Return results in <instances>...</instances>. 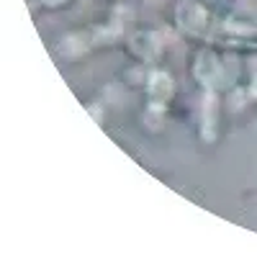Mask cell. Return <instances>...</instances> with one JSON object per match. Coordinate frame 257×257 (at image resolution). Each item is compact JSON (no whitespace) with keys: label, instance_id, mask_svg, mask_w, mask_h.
Returning <instances> with one entry per match:
<instances>
[{"label":"cell","instance_id":"cell-3","mask_svg":"<svg viewBox=\"0 0 257 257\" xmlns=\"http://www.w3.org/2000/svg\"><path fill=\"white\" fill-rule=\"evenodd\" d=\"M226 29L234 34H254L257 31V6H239L226 18Z\"/></svg>","mask_w":257,"mask_h":257},{"label":"cell","instance_id":"cell-2","mask_svg":"<svg viewBox=\"0 0 257 257\" xmlns=\"http://www.w3.org/2000/svg\"><path fill=\"white\" fill-rule=\"evenodd\" d=\"M178 26L188 36H201L208 26V13L203 6L193 3V0H183L178 6Z\"/></svg>","mask_w":257,"mask_h":257},{"label":"cell","instance_id":"cell-7","mask_svg":"<svg viewBox=\"0 0 257 257\" xmlns=\"http://www.w3.org/2000/svg\"><path fill=\"white\" fill-rule=\"evenodd\" d=\"M41 3H44L47 8H59V6H67L70 0H41Z\"/></svg>","mask_w":257,"mask_h":257},{"label":"cell","instance_id":"cell-8","mask_svg":"<svg viewBox=\"0 0 257 257\" xmlns=\"http://www.w3.org/2000/svg\"><path fill=\"white\" fill-rule=\"evenodd\" d=\"M252 90H254V95H257V82H254V85H252Z\"/></svg>","mask_w":257,"mask_h":257},{"label":"cell","instance_id":"cell-4","mask_svg":"<svg viewBox=\"0 0 257 257\" xmlns=\"http://www.w3.org/2000/svg\"><path fill=\"white\" fill-rule=\"evenodd\" d=\"M173 90H175V82L167 72H152L149 75L147 93H149V98H152L155 105H165L170 98H173Z\"/></svg>","mask_w":257,"mask_h":257},{"label":"cell","instance_id":"cell-5","mask_svg":"<svg viewBox=\"0 0 257 257\" xmlns=\"http://www.w3.org/2000/svg\"><path fill=\"white\" fill-rule=\"evenodd\" d=\"M203 121H201V134H203V139L206 142H213L216 139V126H219V121H216V98H213V93L208 90V95H206V103H203Z\"/></svg>","mask_w":257,"mask_h":257},{"label":"cell","instance_id":"cell-1","mask_svg":"<svg viewBox=\"0 0 257 257\" xmlns=\"http://www.w3.org/2000/svg\"><path fill=\"white\" fill-rule=\"evenodd\" d=\"M193 72H196L198 82L206 90L216 93V90H224L234 82V77H237V62L221 59L219 54L206 49V52H198L196 64H193Z\"/></svg>","mask_w":257,"mask_h":257},{"label":"cell","instance_id":"cell-6","mask_svg":"<svg viewBox=\"0 0 257 257\" xmlns=\"http://www.w3.org/2000/svg\"><path fill=\"white\" fill-rule=\"evenodd\" d=\"M134 49L139 52V57L152 59V57L157 54V49H160V39H157L155 34H137V39H134Z\"/></svg>","mask_w":257,"mask_h":257}]
</instances>
